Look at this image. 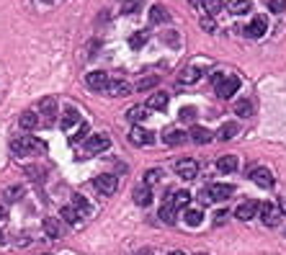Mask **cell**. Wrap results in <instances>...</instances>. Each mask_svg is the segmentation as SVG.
<instances>
[{"label":"cell","mask_w":286,"mask_h":255,"mask_svg":"<svg viewBox=\"0 0 286 255\" xmlns=\"http://www.w3.org/2000/svg\"><path fill=\"white\" fill-rule=\"evenodd\" d=\"M11 150H13V155H28L34 150H42V142L28 137V134H23V137H18V139L11 142Z\"/></svg>","instance_id":"cell-1"},{"label":"cell","mask_w":286,"mask_h":255,"mask_svg":"<svg viewBox=\"0 0 286 255\" xmlns=\"http://www.w3.org/2000/svg\"><path fill=\"white\" fill-rule=\"evenodd\" d=\"M235 193V188L230 183H212L209 188H204V199H212V201H227Z\"/></svg>","instance_id":"cell-2"},{"label":"cell","mask_w":286,"mask_h":255,"mask_svg":"<svg viewBox=\"0 0 286 255\" xmlns=\"http://www.w3.org/2000/svg\"><path fill=\"white\" fill-rule=\"evenodd\" d=\"M237 88H240V77H235V75H224V80L219 82V85H214V91H217V96L219 98H232L235 93H237Z\"/></svg>","instance_id":"cell-3"},{"label":"cell","mask_w":286,"mask_h":255,"mask_svg":"<svg viewBox=\"0 0 286 255\" xmlns=\"http://www.w3.org/2000/svg\"><path fill=\"white\" fill-rule=\"evenodd\" d=\"M176 173H178L183 181H193V178L198 176V162H196L193 157H183V160L176 162Z\"/></svg>","instance_id":"cell-4"},{"label":"cell","mask_w":286,"mask_h":255,"mask_svg":"<svg viewBox=\"0 0 286 255\" xmlns=\"http://www.w3.org/2000/svg\"><path fill=\"white\" fill-rule=\"evenodd\" d=\"M93 186H96V191H98V193L111 196V193H116L119 181H116V176H98V178L93 181Z\"/></svg>","instance_id":"cell-5"},{"label":"cell","mask_w":286,"mask_h":255,"mask_svg":"<svg viewBox=\"0 0 286 255\" xmlns=\"http://www.w3.org/2000/svg\"><path fill=\"white\" fill-rule=\"evenodd\" d=\"M108 145H111L108 134H93V137H88V139H85V152L96 155V152H103Z\"/></svg>","instance_id":"cell-6"},{"label":"cell","mask_w":286,"mask_h":255,"mask_svg":"<svg viewBox=\"0 0 286 255\" xmlns=\"http://www.w3.org/2000/svg\"><path fill=\"white\" fill-rule=\"evenodd\" d=\"M85 82H88V88H91V91H106L111 80H108V75H106V72L96 70V72H88Z\"/></svg>","instance_id":"cell-7"},{"label":"cell","mask_w":286,"mask_h":255,"mask_svg":"<svg viewBox=\"0 0 286 255\" xmlns=\"http://www.w3.org/2000/svg\"><path fill=\"white\" fill-rule=\"evenodd\" d=\"M261 219H263L266 227H276L278 219H281V211H278L273 204H263V206H261Z\"/></svg>","instance_id":"cell-8"},{"label":"cell","mask_w":286,"mask_h":255,"mask_svg":"<svg viewBox=\"0 0 286 255\" xmlns=\"http://www.w3.org/2000/svg\"><path fill=\"white\" fill-rule=\"evenodd\" d=\"M261 206H258V201H245V204H240L237 206V211H235V217L237 219H242V222H250L253 217H255V211H258Z\"/></svg>","instance_id":"cell-9"},{"label":"cell","mask_w":286,"mask_h":255,"mask_svg":"<svg viewBox=\"0 0 286 255\" xmlns=\"http://www.w3.org/2000/svg\"><path fill=\"white\" fill-rule=\"evenodd\" d=\"M129 142H132L134 147H142V145H150V142H152V134H150L147 129H142V126H132Z\"/></svg>","instance_id":"cell-10"},{"label":"cell","mask_w":286,"mask_h":255,"mask_svg":"<svg viewBox=\"0 0 286 255\" xmlns=\"http://www.w3.org/2000/svg\"><path fill=\"white\" fill-rule=\"evenodd\" d=\"M250 178H253V183H258L261 188H271V186H273V176H271V170H266V167H255L253 173H250Z\"/></svg>","instance_id":"cell-11"},{"label":"cell","mask_w":286,"mask_h":255,"mask_svg":"<svg viewBox=\"0 0 286 255\" xmlns=\"http://www.w3.org/2000/svg\"><path fill=\"white\" fill-rule=\"evenodd\" d=\"M266 31H268V23H266V18H263V16L253 18V21H250V26L245 29V34H248L250 39H261Z\"/></svg>","instance_id":"cell-12"},{"label":"cell","mask_w":286,"mask_h":255,"mask_svg":"<svg viewBox=\"0 0 286 255\" xmlns=\"http://www.w3.org/2000/svg\"><path fill=\"white\" fill-rule=\"evenodd\" d=\"M42 116H44V124L47 126L54 124V116H57V101L54 98H44L42 101Z\"/></svg>","instance_id":"cell-13"},{"label":"cell","mask_w":286,"mask_h":255,"mask_svg":"<svg viewBox=\"0 0 286 255\" xmlns=\"http://www.w3.org/2000/svg\"><path fill=\"white\" fill-rule=\"evenodd\" d=\"M106 93L113 96V98H119V96H129L132 88H129V82H124V80H111L108 88H106Z\"/></svg>","instance_id":"cell-14"},{"label":"cell","mask_w":286,"mask_h":255,"mask_svg":"<svg viewBox=\"0 0 286 255\" xmlns=\"http://www.w3.org/2000/svg\"><path fill=\"white\" fill-rule=\"evenodd\" d=\"M188 139H191V142H196V145H207V142H212V132H209V129H204V126H191Z\"/></svg>","instance_id":"cell-15"},{"label":"cell","mask_w":286,"mask_h":255,"mask_svg":"<svg viewBox=\"0 0 286 255\" xmlns=\"http://www.w3.org/2000/svg\"><path fill=\"white\" fill-rule=\"evenodd\" d=\"M217 167H219V173L230 176V173H235V167H237V157L235 155H224V157L217 160Z\"/></svg>","instance_id":"cell-16"},{"label":"cell","mask_w":286,"mask_h":255,"mask_svg":"<svg viewBox=\"0 0 286 255\" xmlns=\"http://www.w3.org/2000/svg\"><path fill=\"white\" fill-rule=\"evenodd\" d=\"M134 204H137V206H150V204H152V191H150V186L134 188Z\"/></svg>","instance_id":"cell-17"},{"label":"cell","mask_w":286,"mask_h":255,"mask_svg":"<svg viewBox=\"0 0 286 255\" xmlns=\"http://www.w3.org/2000/svg\"><path fill=\"white\" fill-rule=\"evenodd\" d=\"M18 124H21V129H23V132H31V129H36L39 116H36L34 111H23V114H21V119H18Z\"/></svg>","instance_id":"cell-18"},{"label":"cell","mask_w":286,"mask_h":255,"mask_svg":"<svg viewBox=\"0 0 286 255\" xmlns=\"http://www.w3.org/2000/svg\"><path fill=\"white\" fill-rule=\"evenodd\" d=\"M176 211H178V209H176L170 201H165V204L160 206V219L165 222V224H173V222H176Z\"/></svg>","instance_id":"cell-19"},{"label":"cell","mask_w":286,"mask_h":255,"mask_svg":"<svg viewBox=\"0 0 286 255\" xmlns=\"http://www.w3.org/2000/svg\"><path fill=\"white\" fill-rule=\"evenodd\" d=\"M168 106V96L165 93H152L150 101H147V108H155V111H165Z\"/></svg>","instance_id":"cell-20"},{"label":"cell","mask_w":286,"mask_h":255,"mask_svg":"<svg viewBox=\"0 0 286 255\" xmlns=\"http://www.w3.org/2000/svg\"><path fill=\"white\" fill-rule=\"evenodd\" d=\"M42 227H44V232H47L49 240H57V237H60V222H57L54 217H47V219L42 222Z\"/></svg>","instance_id":"cell-21"},{"label":"cell","mask_w":286,"mask_h":255,"mask_svg":"<svg viewBox=\"0 0 286 255\" xmlns=\"http://www.w3.org/2000/svg\"><path fill=\"white\" fill-rule=\"evenodd\" d=\"M186 132H181V129H173V132H168L165 137H162V142H165V145H170V147H176V145H183L186 142Z\"/></svg>","instance_id":"cell-22"},{"label":"cell","mask_w":286,"mask_h":255,"mask_svg":"<svg viewBox=\"0 0 286 255\" xmlns=\"http://www.w3.org/2000/svg\"><path fill=\"white\" fill-rule=\"evenodd\" d=\"M250 8H253V3H250V0H230V11H232L235 16L248 13Z\"/></svg>","instance_id":"cell-23"},{"label":"cell","mask_w":286,"mask_h":255,"mask_svg":"<svg viewBox=\"0 0 286 255\" xmlns=\"http://www.w3.org/2000/svg\"><path fill=\"white\" fill-rule=\"evenodd\" d=\"M168 18H170V16H168V11L162 8V6H152V8H150V21H152V23H165Z\"/></svg>","instance_id":"cell-24"},{"label":"cell","mask_w":286,"mask_h":255,"mask_svg":"<svg viewBox=\"0 0 286 255\" xmlns=\"http://www.w3.org/2000/svg\"><path fill=\"white\" fill-rule=\"evenodd\" d=\"M170 204H173L176 209H186V206L191 204V193H188V191H176L173 199H170Z\"/></svg>","instance_id":"cell-25"},{"label":"cell","mask_w":286,"mask_h":255,"mask_svg":"<svg viewBox=\"0 0 286 255\" xmlns=\"http://www.w3.org/2000/svg\"><path fill=\"white\" fill-rule=\"evenodd\" d=\"M62 219L67 222V224H72V227H77L80 224V214L72 209V206H62Z\"/></svg>","instance_id":"cell-26"},{"label":"cell","mask_w":286,"mask_h":255,"mask_svg":"<svg viewBox=\"0 0 286 255\" xmlns=\"http://www.w3.org/2000/svg\"><path fill=\"white\" fill-rule=\"evenodd\" d=\"M201 8L207 11L209 16H214V13H219L224 8V3H222V0H201Z\"/></svg>","instance_id":"cell-27"},{"label":"cell","mask_w":286,"mask_h":255,"mask_svg":"<svg viewBox=\"0 0 286 255\" xmlns=\"http://www.w3.org/2000/svg\"><path fill=\"white\" fill-rule=\"evenodd\" d=\"M201 222H204V214H201L198 209H188V211H186V224H191V227H198Z\"/></svg>","instance_id":"cell-28"},{"label":"cell","mask_w":286,"mask_h":255,"mask_svg":"<svg viewBox=\"0 0 286 255\" xmlns=\"http://www.w3.org/2000/svg\"><path fill=\"white\" fill-rule=\"evenodd\" d=\"M235 134H237V124H232V121H230V124H224L222 129H219V139H222V142L232 139Z\"/></svg>","instance_id":"cell-29"},{"label":"cell","mask_w":286,"mask_h":255,"mask_svg":"<svg viewBox=\"0 0 286 255\" xmlns=\"http://www.w3.org/2000/svg\"><path fill=\"white\" fill-rule=\"evenodd\" d=\"M147 116V106H132L129 108V114H127V119L129 121H142Z\"/></svg>","instance_id":"cell-30"},{"label":"cell","mask_w":286,"mask_h":255,"mask_svg":"<svg viewBox=\"0 0 286 255\" xmlns=\"http://www.w3.org/2000/svg\"><path fill=\"white\" fill-rule=\"evenodd\" d=\"M157 82H160V77H142V80L137 82V91H139V93H145V91H152Z\"/></svg>","instance_id":"cell-31"},{"label":"cell","mask_w":286,"mask_h":255,"mask_svg":"<svg viewBox=\"0 0 286 255\" xmlns=\"http://www.w3.org/2000/svg\"><path fill=\"white\" fill-rule=\"evenodd\" d=\"M235 114L237 116H250L253 114V103L250 101H237L235 103Z\"/></svg>","instance_id":"cell-32"},{"label":"cell","mask_w":286,"mask_h":255,"mask_svg":"<svg viewBox=\"0 0 286 255\" xmlns=\"http://www.w3.org/2000/svg\"><path fill=\"white\" fill-rule=\"evenodd\" d=\"M201 77V72L196 70V67H186L183 72H181V82H196Z\"/></svg>","instance_id":"cell-33"},{"label":"cell","mask_w":286,"mask_h":255,"mask_svg":"<svg viewBox=\"0 0 286 255\" xmlns=\"http://www.w3.org/2000/svg\"><path fill=\"white\" fill-rule=\"evenodd\" d=\"M21 196H23V188H21V186H8V188H6V201H8V204L18 201Z\"/></svg>","instance_id":"cell-34"},{"label":"cell","mask_w":286,"mask_h":255,"mask_svg":"<svg viewBox=\"0 0 286 255\" xmlns=\"http://www.w3.org/2000/svg\"><path fill=\"white\" fill-rule=\"evenodd\" d=\"M75 121H77V111H75V108H67V111L62 114V129H70Z\"/></svg>","instance_id":"cell-35"},{"label":"cell","mask_w":286,"mask_h":255,"mask_svg":"<svg viewBox=\"0 0 286 255\" xmlns=\"http://www.w3.org/2000/svg\"><path fill=\"white\" fill-rule=\"evenodd\" d=\"M72 209L77 211V214H80V217H83V214H85V211H88V201H85L83 196H72Z\"/></svg>","instance_id":"cell-36"},{"label":"cell","mask_w":286,"mask_h":255,"mask_svg":"<svg viewBox=\"0 0 286 255\" xmlns=\"http://www.w3.org/2000/svg\"><path fill=\"white\" fill-rule=\"evenodd\" d=\"M160 178H162V170L152 167V170H147V173H145V186H155Z\"/></svg>","instance_id":"cell-37"},{"label":"cell","mask_w":286,"mask_h":255,"mask_svg":"<svg viewBox=\"0 0 286 255\" xmlns=\"http://www.w3.org/2000/svg\"><path fill=\"white\" fill-rule=\"evenodd\" d=\"M121 11H124V13H137V11H142V0H124V3H121Z\"/></svg>","instance_id":"cell-38"},{"label":"cell","mask_w":286,"mask_h":255,"mask_svg":"<svg viewBox=\"0 0 286 255\" xmlns=\"http://www.w3.org/2000/svg\"><path fill=\"white\" fill-rule=\"evenodd\" d=\"M145 41H147V34H145V31H137V34H132V39H129V47H132V49H139Z\"/></svg>","instance_id":"cell-39"},{"label":"cell","mask_w":286,"mask_h":255,"mask_svg":"<svg viewBox=\"0 0 286 255\" xmlns=\"http://www.w3.org/2000/svg\"><path fill=\"white\" fill-rule=\"evenodd\" d=\"M268 8L273 13H283L286 11V0H268Z\"/></svg>","instance_id":"cell-40"},{"label":"cell","mask_w":286,"mask_h":255,"mask_svg":"<svg viewBox=\"0 0 286 255\" xmlns=\"http://www.w3.org/2000/svg\"><path fill=\"white\" fill-rule=\"evenodd\" d=\"M193 119H196V108H193V106L181 108V121H193Z\"/></svg>","instance_id":"cell-41"},{"label":"cell","mask_w":286,"mask_h":255,"mask_svg":"<svg viewBox=\"0 0 286 255\" xmlns=\"http://www.w3.org/2000/svg\"><path fill=\"white\" fill-rule=\"evenodd\" d=\"M88 137V124L83 121L80 124V129H77V137H72V142H80V139H85Z\"/></svg>","instance_id":"cell-42"},{"label":"cell","mask_w":286,"mask_h":255,"mask_svg":"<svg viewBox=\"0 0 286 255\" xmlns=\"http://www.w3.org/2000/svg\"><path fill=\"white\" fill-rule=\"evenodd\" d=\"M201 29H204V31H214V29H217L214 18H212V16H209V18H201Z\"/></svg>","instance_id":"cell-43"},{"label":"cell","mask_w":286,"mask_h":255,"mask_svg":"<svg viewBox=\"0 0 286 255\" xmlns=\"http://www.w3.org/2000/svg\"><path fill=\"white\" fill-rule=\"evenodd\" d=\"M224 219H227V211H217L214 214V224H224Z\"/></svg>","instance_id":"cell-44"},{"label":"cell","mask_w":286,"mask_h":255,"mask_svg":"<svg viewBox=\"0 0 286 255\" xmlns=\"http://www.w3.org/2000/svg\"><path fill=\"white\" fill-rule=\"evenodd\" d=\"M222 80H224V72H214V75H212V82H214V85H219Z\"/></svg>","instance_id":"cell-45"},{"label":"cell","mask_w":286,"mask_h":255,"mask_svg":"<svg viewBox=\"0 0 286 255\" xmlns=\"http://www.w3.org/2000/svg\"><path fill=\"white\" fill-rule=\"evenodd\" d=\"M6 219H8V209L0 206V222H6Z\"/></svg>","instance_id":"cell-46"},{"label":"cell","mask_w":286,"mask_h":255,"mask_svg":"<svg viewBox=\"0 0 286 255\" xmlns=\"http://www.w3.org/2000/svg\"><path fill=\"white\" fill-rule=\"evenodd\" d=\"M278 211H281V214H286V196L278 201Z\"/></svg>","instance_id":"cell-47"},{"label":"cell","mask_w":286,"mask_h":255,"mask_svg":"<svg viewBox=\"0 0 286 255\" xmlns=\"http://www.w3.org/2000/svg\"><path fill=\"white\" fill-rule=\"evenodd\" d=\"M168 255H186L183 250H173V252H168Z\"/></svg>","instance_id":"cell-48"},{"label":"cell","mask_w":286,"mask_h":255,"mask_svg":"<svg viewBox=\"0 0 286 255\" xmlns=\"http://www.w3.org/2000/svg\"><path fill=\"white\" fill-rule=\"evenodd\" d=\"M3 242H6V235H3V232H0V245H3Z\"/></svg>","instance_id":"cell-49"},{"label":"cell","mask_w":286,"mask_h":255,"mask_svg":"<svg viewBox=\"0 0 286 255\" xmlns=\"http://www.w3.org/2000/svg\"><path fill=\"white\" fill-rule=\"evenodd\" d=\"M191 6H201V0H191Z\"/></svg>","instance_id":"cell-50"},{"label":"cell","mask_w":286,"mask_h":255,"mask_svg":"<svg viewBox=\"0 0 286 255\" xmlns=\"http://www.w3.org/2000/svg\"><path fill=\"white\" fill-rule=\"evenodd\" d=\"M198 255H207V252H198Z\"/></svg>","instance_id":"cell-51"},{"label":"cell","mask_w":286,"mask_h":255,"mask_svg":"<svg viewBox=\"0 0 286 255\" xmlns=\"http://www.w3.org/2000/svg\"><path fill=\"white\" fill-rule=\"evenodd\" d=\"M139 255H147V252H139Z\"/></svg>","instance_id":"cell-52"},{"label":"cell","mask_w":286,"mask_h":255,"mask_svg":"<svg viewBox=\"0 0 286 255\" xmlns=\"http://www.w3.org/2000/svg\"><path fill=\"white\" fill-rule=\"evenodd\" d=\"M44 255H49V252H44Z\"/></svg>","instance_id":"cell-53"}]
</instances>
